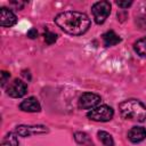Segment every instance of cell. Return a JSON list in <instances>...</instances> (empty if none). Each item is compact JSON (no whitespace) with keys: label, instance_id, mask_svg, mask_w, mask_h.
I'll use <instances>...</instances> for the list:
<instances>
[{"label":"cell","instance_id":"6da1fadb","mask_svg":"<svg viewBox=\"0 0 146 146\" xmlns=\"http://www.w3.org/2000/svg\"><path fill=\"white\" fill-rule=\"evenodd\" d=\"M55 23L66 33L72 35H81L90 27L89 17L80 11H64L55 17Z\"/></svg>","mask_w":146,"mask_h":146},{"label":"cell","instance_id":"7a4b0ae2","mask_svg":"<svg viewBox=\"0 0 146 146\" xmlns=\"http://www.w3.org/2000/svg\"><path fill=\"white\" fill-rule=\"evenodd\" d=\"M120 114L131 121L144 122L146 120V106L137 99H127L119 104Z\"/></svg>","mask_w":146,"mask_h":146},{"label":"cell","instance_id":"3957f363","mask_svg":"<svg viewBox=\"0 0 146 146\" xmlns=\"http://www.w3.org/2000/svg\"><path fill=\"white\" fill-rule=\"evenodd\" d=\"M87 116L92 120V121H97V122H107L111 121L114 116V111L111 106L107 105H100L97 106L92 110H90L87 113Z\"/></svg>","mask_w":146,"mask_h":146},{"label":"cell","instance_id":"277c9868","mask_svg":"<svg viewBox=\"0 0 146 146\" xmlns=\"http://www.w3.org/2000/svg\"><path fill=\"white\" fill-rule=\"evenodd\" d=\"M94 19L97 24H103L111 13V3L108 1H98L91 7Z\"/></svg>","mask_w":146,"mask_h":146},{"label":"cell","instance_id":"5b68a950","mask_svg":"<svg viewBox=\"0 0 146 146\" xmlns=\"http://www.w3.org/2000/svg\"><path fill=\"white\" fill-rule=\"evenodd\" d=\"M100 96L94 92H84L79 98V107L82 110H92L100 104Z\"/></svg>","mask_w":146,"mask_h":146},{"label":"cell","instance_id":"8992f818","mask_svg":"<svg viewBox=\"0 0 146 146\" xmlns=\"http://www.w3.org/2000/svg\"><path fill=\"white\" fill-rule=\"evenodd\" d=\"M6 91H7V95L13 97V98H21L26 94L27 86L22 80L15 79V80H13V82H10L8 84Z\"/></svg>","mask_w":146,"mask_h":146},{"label":"cell","instance_id":"52a82bcc","mask_svg":"<svg viewBox=\"0 0 146 146\" xmlns=\"http://www.w3.org/2000/svg\"><path fill=\"white\" fill-rule=\"evenodd\" d=\"M47 131L48 129L44 125H18L15 129V132L21 137H29L34 133H43Z\"/></svg>","mask_w":146,"mask_h":146},{"label":"cell","instance_id":"ba28073f","mask_svg":"<svg viewBox=\"0 0 146 146\" xmlns=\"http://www.w3.org/2000/svg\"><path fill=\"white\" fill-rule=\"evenodd\" d=\"M16 22H17L16 15L11 10L2 7L0 10V24H1V26L2 27H10V26L15 25Z\"/></svg>","mask_w":146,"mask_h":146},{"label":"cell","instance_id":"9c48e42d","mask_svg":"<svg viewBox=\"0 0 146 146\" xmlns=\"http://www.w3.org/2000/svg\"><path fill=\"white\" fill-rule=\"evenodd\" d=\"M19 108L22 111H24V112L35 113V112H40L41 111V105H40L39 100L35 97H29V98L24 99L19 104Z\"/></svg>","mask_w":146,"mask_h":146},{"label":"cell","instance_id":"30bf717a","mask_svg":"<svg viewBox=\"0 0 146 146\" xmlns=\"http://www.w3.org/2000/svg\"><path fill=\"white\" fill-rule=\"evenodd\" d=\"M128 138L131 143H140L146 138V129L144 127H132L128 131Z\"/></svg>","mask_w":146,"mask_h":146},{"label":"cell","instance_id":"8fae6325","mask_svg":"<svg viewBox=\"0 0 146 146\" xmlns=\"http://www.w3.org/2000/svg\"><path fill=\"white\" fill-rule=\"evenodd\" d=\"M103 41H104L105 47H111V46H115L119 42H121V38L114 31L110 30L103 34Z\"/></svg>","mask_w":146,"mask_h":146},{"label":"cell","instance_id":"7c38bea8","mask_svg":"<svg viewBox=\"0 0 146 146\" xmlns=\"http://www.w3.org/2000/svg\"><path fill=\"white\" fill-rule=\"evenodd\" d=\"M74 139L78 144L83 145V146H94V143L91 140V138L86 133V132H75L74 133Z\"/></svg>","mask_w":146,"mask_h":146},{"label":"cell","instance_id":"4fadbf2b","mask_svg":"<svg viewBox=\"0 0 146 146\" xmlns=\"http://www.w3.org/2000/svg\"><path fill=\"white\" fill-rule=\"evenodd\" d=\"M97 136H98V139L100 140V143L104 146H114V140H113L112 136L108 132L103 131V130H99L97 132Z\"/></svg>","mask_w":146,"mask_h":146},{"label":"cell","instance_id":"5bb4252c","mask_svg":"<svg viewBox=\"0 0 146 146\" xmlns=\"http://www.w3.org/2000/svg\"><path fill=\"white\" fill-rule=\"evenodd\" d=\"M133 49L139 56L146 57V38H141L137 40L133 43Z\"/></svg>","mask_w":146,"mask_h":146},{"label":"cell","instance_id":"9a60e30c","mask_svg":"<svg viewBox=\"0 0 146 146\" xmlns=\"http://www.w3.org/2000/svg\"><path fill=\"white\" fill-rule=\"evenodd\" d=\"M1 146H18V139L13 132H9L2 138Z\"/></svg>","mask_w":146,"mask_h":146},{"label":"cell","instance_id":"2e32d148","mask_svg":"<svg viewBox=\"0 0 146 146\" xmlns=\"http://www.w3.org/2000/svg\"><path fill=\"white\" fill-rule=\"evenodd\" d=\"M57 40V34L49 31V30H46L44 31V41L48 43V44H51L54 43L55 41Z\"/></svg>","mask_w":146,"mask_h":146},{"label":"cell","instance_id":"e0dca14e","mask_svg":"<svg viewBox=\"0 0 146 146\" xmlns=\"http://www.w3.org/2000/svg\"><path fill=\"white\" fill-rule=\"evenodd\" d=\"M9 76H10V74L8 73V72H6V71H2L1 72V86L3 87L5 84H6V82L9 80Z\"/></svg>","mask_w":146,"mask_h":146},{"label":"cell","instance_id":"ac0fdd59","mask_svg":"<svg viewBox=\"0 0 146 146\" xmlns=\"http://www.w3.org/2000/svg\"><path fill=\"white\" fill-rule=\"evenodd\" d=\"M116 5H117L119 7H121L122 9H124V8L130 7V6L132 5V1H116Z\"/></svg>","mask_w":146,"mask_h":146},{"label":"cell","instance_id":"d6986e66","mask_svg":"<svg viewBox=\"0 0 146 146\" xmlns=\"http://www.w3.org/2000/svg\"><path fill=\"white\" fill-rule=\"evenodd\" d=\"M27 36L31 38V39H35V38L38 36V31H36V29H34V27L30 29V31L27 32Z\"/></svg>","mask_w":146,"mask_h":146},{"label":"cell","instance_id":"ffe728a7","mask_svg":"<svg viewBox=\"0 0 146 146\" xmlns=\"http://www.w3.org/2000/svg\"><path fill=\"white\" fill-rule=\"evenodd\" d=\"M143 21H144V25H145V27H146V13H145V16H144Z\"/></svg>","mask_w":146,"mask_h":146}]
</instances>
